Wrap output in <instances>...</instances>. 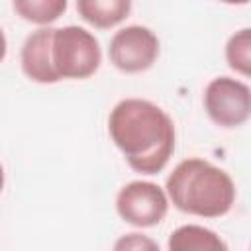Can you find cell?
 I'll list each match as a JSON object with an SVG mask.
<instances>
[{"label": "cell", "instance_id": "9", "mask_svg": "<svg viewBox=\"0 0 251 251\" xmlns=\"http://www.w3.org/2000/svg\"><path fill=\"white\" fill-rule=\"evenodd\" d=\"M171 251H226L227 245L212 229L202 226H180L169 237Z\"/></svg>", "mask_w": 251, "mask_h": 251}, {"label": "cell", "instance_id": "10", "mask_svg": "<svg viewBox=\"0 0 251 251\" xmlns=\"http://www.w3.org/2000/svg\"><path fill=\"white\" fill-rule=\"evenodd\" d=\"M14 12L37 25H49L59 20L67 10V0H12Z\"/></svg>", "mask_w": 251, "mask_h": 251}, {"label": "cell", "instance_id": "13", "mask_svg": "<svg viewBox=\"0 0 251 251\" xmlns=\"http://www.w3.org/2000/svg\"><path fill=\"white\" fill-rule=\"evenodd\" d=\"M6 49H8L6 35H4V31L0 29V63H2V61H4V57H6Z\"/></svg>", "mask_w": 251, "mask_h": 251}, {"label": "cell", "instance_id": "14", "mask_svg": "<svg viewBox=\"0 0 251 251\" xmlns=\"http://www.w3.org/2000/svg\"><path fill=\"white\" fill-rule=\"evenodd\" d=\"M220 2H224V4H247L249 0H220Z\"/></svg>", "mask_w": 251, "mask_h": 251}, {"label": "cell", "instance_id": "3", "mask_svg": "<svg viewBox=\"0 0 251 251\" xmlns=\"http://www.w3.org/2000/svg\"><path fill=\"white\" fill-rule=\"evenodd\" d=\"M102 61L98 39L78 25L53 27L51 33V67L61 78H88Z\"/></svg>", "mask_w": 251, "mask_h": 251}, {"label": "cell", "instance_id": "1", "mask_svg": "<svg viewBox=\"0 0 251 251\" xmlns=\"http://www.w3.org/2000/svg\"><path fill=\"white\" fill-rule=\"evenodd\" d=\"M108 131L127 165L141 175L161 173L175 151V124L157 104L126 98L114 106Z\"/></svg>", "mask_w": 251, "mask_h": 251}, {"label": "cell", "instance_id": "11", "mask_svg": "<svg viewBox=\"0 0 251 251\" xmlns=\"http://www.w3.org/2000/svg\"><path fill=\"white\" fill-rule=\"evenodd\" d=\"M226 59L229 69L235 73L247 76L249 75V65H251V33L249 27L239 29L233 33L226 45Z\"/></svg>", "mask_w": 251, "mask_h": 251}, {"label": "cell", "instance_id": "8", "mask_svg": "<svg viewBox=\"0 0 251 251\" xmlns=\"http://www.w3.org/2000/svg\"><path fill=\"white\" fill-rule=\"evenodd\" d=\"M76 12L86 24L110 29L129 16L131 0H76Z\"/></svg>", "mask_w": 251, "mask_h": 251}, {"label": "cell", "instance_id": "15", "mask_svg": "<svg viewBox=\"0 0 251 251\" xmlns=\"http://www.w3.org/2000/svg\"><path fill=\"white\" fill-rule=\"evenodd\" d=\"M2 186H4V169L0 165V192H2Z\"/></svg>", "mask_w": 251, "mask_h": 251}, {"label": "cell", "instance_id": "5", "mask_svg": "<svg viewBox=\"0 0 251 251\" xmlns=\"http://www.w3.org/2000/svg\"><path fill=\"white\" fill-rule=\"evenodd\" d=\"M116 210L124 222L137 227H151L167 216L169 200L165 190L155 182L133 180L118 192Z\"/></svg>", "mask_w": 251, "mask_h": 251}, {"label": "cell", "instance_id": "12", "mask_svg": "<svg viewBox=\"0 0 251 251\" xmlns=\"http://www.w3.org/2000/svg\"><path fill=\"white\" fill-rule=\"evenodd\" d=\"M114 247L116 249H157V243H153L147 237H141L139 233H127V237H122Z\"/></svg>", "mask_w": 251, "mask_h": 251}, {"label": "cell", "instance_id": "2", "mask_svg": "<svg viewBox=\"0 0 251 251\" xmlns=\"http://www.w3.org/2000/svg\"><path fill=\"white\" fill-rule=\"evenodd\" d=\"M167 194L173 206L200 218L226 216L235 202L231 176L198 157L180 161L167 178Z\"/></svg>", "mask_w": 251, "mask_h": 251}, {"label": "cell", "instance_id": "6", "mask_svg": "<svg viewBox=\"0 0 251 251\" xmlns=\"http://www.w3.org/2000/svg\"><path fill=\"white\" fill-rule=\"evenodd\" d=\"M108 55L112 65L122 73H143L159 57V39L145 25H127L114 33Z\"/></svg>", "mask_w": 251, "mask_h": 251}, {"label": "cell", "instance_id": "4", "mask_svg": "<svg viewBox=\"0 0 251 251\" xmlns=\"http://www.w3.org/2000/svg\"><path fill=\"white\" fill-rule=\"evenodd\" d=\"M204 108L216 126L237 127L249 118L251 90L241 80L231 76H218L204 90Z\"/></svg>", "mask_w": 251, "mask_h": 251}, {"label": "cell", "instance_id": "7", "mask_svg": "<svg viewBox=\"0 0 251 251\" xmlns=\"http://www.w3.org/2000/svg\"><path fill=\"white\" fill-rule=\"evenodd\" d=\"M51 33L53 27H39L22 45V69L27 78L39 84L59 82L51 67Z\"/></svg>", "mask_w": 251, "mask_h": 251}]
</instances>
